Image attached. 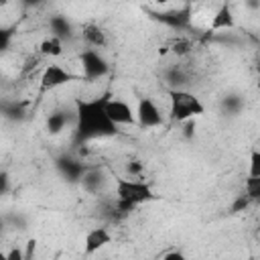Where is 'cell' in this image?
I'll list each match as a JSON object with an SVG mask.
<instances>
[{
	"label": "cell",
	"mask_w": 260,
	"mask_h": 260,
	"mask_svg": "<svg viewBox=\"0 0 260 260\" xmlns=\"http://www.w3.org/2000/svg\"><path fill=\"white\" fill-rule=\"evenodd\" d=\"M162 258H165V260H183L185 256H183V252L175 250V252H165V254H162Z\"/></svg>",
	"instance_id": "cell-22"
},
{
	"label": "cell",
	"mask_w": 260,
	"mask_h": 260,
	"mask_svg": "<svg viewBox=\"0 0 260 260\" xmlns=\"http://www.w3.org/2000/svg\"><path fill=\"white\" fill-rule=\"evenodd\" d=\"M8 187H10L8 175H6V173H0V195H4V193L8 191Z\"/></svg>",
	"instance_id": "cell-21"
},
{
	"label": "cell",
	"mask_w": 260,
	"mask_h": 260,
	"mask_svg": "<svg viewBox=\"0 0 260 260\" xmlns=\"http://www.w3.org/2000/svg\"><path fill=\"white\" fill-rule=\"evenodd\" d=\"M205 112L203 102L189 91L187 87H179V89H169V118L173 122H187L193 120L197 116H201Z\"/></svg>",
	"instance_id": "cell-3"
},
{
	"label": "cell",
	"mask_w": 260,
	"mask_h": 260,
	"mask_svg": "<svg viewBox=\"0 0 260 260\" xmlns=\"http://www.w3.org/2000/svg\"><path fill=\"white\" fill-rule=\"evenodd\" d=\"M49 26H51V35H55V37H59L63 41L73 37V28H71V24H69V20L65 16H53L49 20Z\"/></svg>",
	"instance_id": "cell-16"
},
{
	"label": "cell",
	"mask_w": 260,
	"mask_h": 260,
	"mask_svg": "<svg viewBox=\"0 0 260 260\" xmlns=\"http://www.w3.org/2000/svg\"><path fill=\"white\" fill-rule=\"evenodd\" d=\"M79 37L85 43V47H91V49H98V51L108 47V32L98 22H85L79 28Z\"/></svg>",
	"instance_id": "cell-9"
},
{
	"label": "cell",
	"mask_w": 260,
	"mask_h": 260,
	"mask_svg": "<svg viewBox=\"0 0 260 260\" xmlns=\"http://www.w3.org/2000/svg\"><path fill=\"white\" fill-rule=\"evenodd\" d=\"M114 191H116V207L122 213H128L138 205L154 199L152 187L138 177H116Z\"/></svg>",
	"instance_id": "cell-2"
},
{
	"label": "cell",
	"mask_w": 260,
	"mask_h": 260,
	"mask_svg": "<svg viewBox=\"0 0 260 260\" xmlns=\"http://www.w3.org/2000/svg\"><path fill=\"white\" fill-rule=\"evenodd\" d=\"M248 4H250L252 8H258V0H248Z\"/></svg>",
	"instance_id": "cell-26"
},
{
	"label": "cell",
	"mask_w": 260,
	"mask_h": 260,
	"mask_svg": "<svg viewBox=\"0 0 260 260\" xmlns=\"http://www.w3.org/2000/svg\"><path fill=\"white\" fill-rule=\"evenodd\" d=\"M106 95L91 98V100H75V118H73V136L77 142L93 140V138H108L118 134V126L106 116L104 110Z\"/></svg>",
	"instance_id": "cell-1"
},
{
	"label": "cell",
	"mask_w": 260,
	"mask_h": 260,
	"mask_svg": "<svg viewBox=\"0 0 260 260\" xmlns=\"http://www.w3.org/2000/svg\"><path fill=\"white\" fill-rule=\"evenodd\" d=\"M248 177H260V150L258 148H252V152H250Z\"/></svg>",
	"instance_id": "cell-19"
},
{
	"label": "cell",
	"mask_w": 260,
	"mask_h": 260,
	"mask_svg": "<svg viewBox=\"0 0 260 260\" xmlns=\"http://www.w3.org/2000/svg\"><path fill=\"white\" fill-rule=\"evenodd\" d=\"M75 79H81V75L71 73L61 63H49L41 71V79H39L41 81V93L43 91H53V89H57L61 85H67V83L75 81Z\"/></svg>",
	"instance_id": "cell-5"
},
{
	"label": "cell",
	"mask_w": 260,
	"mask_h": 260,
	"mask_svg": "<svg viewBox=\"0 0 260 260\" xmlns=\"http://www.w3.org/2000/svg\"><path fill=\"white\" fill-rule=\"evenodd\" d=\"M24 6H37V4H41L43 0H20Z\"/></svg>",
	"instance_id": "cell-24"
},
{
	"label": "cell",
	"mask_w": 260,
	"mask_h": 260,
	"mask_svg": "<svg viewBox=\"0 0 260 260\" xmlns=\"http://www.w3.org/2000/svg\"><path fill=\"white\" fill-rule=\"evenodd\" d=\"M104 110H106V116H108L118 128H120V126H136V114H134V108H132L126 100L106 95Z\"/></svg>",
	"instance_id": "cell-7"
},
{
	"label": "cell",
	"mask_w": 260,
	"mask_h": 260,
	"mask_svg": "<svg viewBox=\"0 0 260 260\" xmlns=\"http://www.w3.org/2000/svg\"><path fill=\"white\" fill-rule=\"evenodd\" d=\"M165 81L171 85V89H179L189 83V71L181 63V59H177V63H171L165 69Z\"/></svg>",
	"instance_id": "cell-12"
},
{
	"label": "cell",
	"mask_w": 260,
	"mask_h": 260,
	"mask_svg": "<svg viewBox=\"0 0 260 260\" xmlns=\"http://www.w3.org/2000/svg\"><path fill=\"white\" fill-rule=\"evenodd\" d=\"M24 258V254L20 252V250H10V252H6V260H22Z\"/></svg>",
	"instance_id": "cell-23"
},
{
	"label": "cell",
	"mask_w": 260,
	"mask_h": 260,
	"mask_svg": "<svg viewBox=\"0 0 260 260\" xmlns=\"http://www.w3.org/2000/svg\"><path fill=\"white\" fill-rule=\"evenodd\" d=\"M79 65H81L85 79H102L110 73V65L106 57L98 49H91V47H85L79 53Z\"/></svg>",
	"instance_id": "cell-4"
},
{
	"label": "cell",
	"mask_w": 260,
	"mask_h": 260,
	"mask_svg": "<svg viewBox=\"0 0 260 260\" xmlns=\"http://www.w3.org/2000/svg\"><path fill=\"white\" fill-rule=\"evenodd\" d=\"M112 242V234H110V230L108 228H93V230H89L87 234H85V246H83V250H85V254H95L98 250H102L104 246H108Z\"/></svg>",
	"instance_id": "cell-10"
},
{
	"label": "cell",
	"mask_w": 260,
	"mask_h": 260,
	"mask_svg": "<svg viewBox=\"0 0 260 260\" xmlns=\"http://www.w3.org/2000/svg\"><path fill=\"white\" fill-rule=\"evenodd\" d=\"M8 4H10V0H0V10H2V8H6Z\"/></svg>",
	"instance_id": "cell-25"
},
{
	"label": "cell",
	"mask_w": 260,
	"mask_h": 260,
	"mask_svg": "<svg viewBox=\"0 0 260 260\" xmlns=\"http://www.w3.org/2000/svg\"><path fill=\"white\" fill-rule=\"evenodd\" d=\"M193 49H195V45H193V41H191L189 37H177V39H173V41L167 45V51H169L175 59H185L187 55L193 53Z\"/></svg>",
	"instance_id": "cell-14"
},
{
	"label": "cell",
	"mask_w": 260,
	"mask_h": 260,
	"mask_svg": "<svg viewBox=\"0 0 260 260\" xmlns=\"http://www.w3.org/2000/svg\"><path fill=\"white\" fill-rule=\"evenodd\" d=\"M79 181H81V185H83L87 191L95 193V191L100 189V185L104 183V175H102V171H98V169H85Z\"/></svg>",
	"instance_id": "cell-17"
},
{
	"label": "cell",
	"mask_w": 260,
	"mask_h": 260,
	"mask_svg": "<svg viewBox=\"0 0 260 260\" xmlns=\"http://www.w3.org/2000/svg\"><path fill=\"white\" fill-rule=\"evenodd\" d=\"M236 28V18L234 12L230 8V4H221L215 14L209 20V32H217V30H234Z\"/></svg>",
	"instance_id": "cell-11"
},
{
	"label": "cell",
	"mask_w": 260,
	"mask_h": 260,
	"mask_svg": "<svg viewBox=\"0 0 260 260\" xmlns=\"http://www.w3.org/2000/svg\"><path fill=\"white\" fill-rule=\"evenodd\" d=\"M152 16L171 26V28H177V30H185L189 28L191 24V18H193V12H191V6H185V8H175V10H165V12H152Z\"/></svg>",
	"instance_id": "cell-8"
},
{
	"label": "cell",
	"mask_w": 260,
	"mask_h": 260,
	"mask_svg": "<svg viewBox=\"0 0 260 260\" xmlns=\"http://www.w3.org/2000/svg\"><path fill=\"white\" fill-rule=\"evenodd\" d=\"M59 167H61V171L67 175L69 181H79L81 175H83V171H85V167H83L79 160H73V158H65V160H61Z\"/></svg>",
	"instance_id": "cell-18"
},
{
	"label": "cell",
	"mask_w": 260,
	"mask_h": 260,
	"mask_svg": "<svg viewBox=\"0 0 260 260\" xmlns=\"http://www.w3.org/2000/svg\"><path fill=\"white\" fill-rule=\"evenodd\" d=\"M65 51V45H63V39L55 37V35H49L45 37L41 43H39V53L43 57H49V59H57L61 57Z\"/></svg>",
	"instance_id": "cell-13"
},
{
	"label": "cell",
	"mask_w": 260,
	"mask_h": 260,
	"mask_svg": "<svg viewBox=\"0 0 260 260\" xmlns=\"http://www.w3.org/2000/svg\"><path fill=\"white\" fill-rule=\"evenodd\" d=\"M12 43V28L0 26V53H4Z\"/></svg>",
	"instance_id": "cell-20"
},
{
	"label": "cell",
	"mask_w": 260,
	"mask_h": 260,
	"mask_svg": "<svg viewBox=\"0 0 260 260\" xmlns=\"http://www.w3.org/2000/svg\"><path fill=\"white\" fill-rule=\"evenodd\" d=\"M134 114H136V126H140V128H158V126L165 124L162 110L148 95L138 98V104H136Z\"/></svg>",
	"instance_id": "cell-6"
},
{
	"label": "cell",
	"mask_w": 260,
	"mask_h": 260,
	"mask_svg": "<svg viewBox=\"0 0 260 260\" xmlns=\"http://www.w3.org/2000/svg\"><path fill=\"white\" fill-rule=\"evenodd\" d=\"M75 114H67V112H63V110H55V112H51L49 114V118H47V130L51 132V134H59V132H63L65 128H67V124H69V118H73Z\"/></svg>",
	"instance_id": "cell-15"
},
{
	"label": "cell",
	"mask_w": 260,
	"mask_h": 260,
	"mask_svg": "<svg viewBox=\"0 0 260 260\" xmlns=\"http://www.w3.org/2000/svg\"><path fill=\"white\" fill-rule=\"evenodd\" d=\"M0 260H6V254L4 252H0Z\"/></svg>",
	"instance_id": "cell-27"
},
{
	"label": "cell",
	"mask_w": 260,
	"mask_h": 260,
	"mask_svg": "<svg viewBox=\"0 0 260 260\" xmlns=\"http://www.w3.org/2000/svg\"><path fill=\"white\" fill-rule=\"evenodd\" d=\"M156 2H158V4H165V2H169V0H156Z\"/></svg>",
	"instance_id": "cell-28"
}]
</instances>
